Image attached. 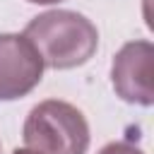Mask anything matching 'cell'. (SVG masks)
Masks as SVG:
<instances>
[{"label":"cell","instance_id":"8","mask_svg":"<svg viewBox=\"0 0 154 154\" xmlns=\"http://www.w3.org/2000/svg\"><path fill=\"white\" fill-rule=\"evenodd\" d=\"M0 154H2V152H0Z\"/></svg>","mask_w":154,"mask_h":154},{"label":"cell","instance_id":"3","mask_svg":"<svg viewBox=\"0 0 154 154\" xmlns=\"http://www.w3.org/2000/svg\"><path fill=\"white\" fill-rule=\"evenodd\" d=\"M154 46L152 41H128L111 63V84L125 103L149 108L154 103Z\"/></svg>","mask_w":154,"mask_h":154},{"label":"cell","instance_id":"4","mask_svg":"<svg viewBox=\"0 0 154 154\" xmlns=\"http://www.w3.org/2000/svg\"><path fill=\"white\" fill-rule=\"evenodd\" d=\"M43 79V60L22 34H0V101L26 96Z\"/></svg>","mask_w":154,"mask_h":154},{"label":"cell","instance_id":"1","mask_svg":"<svg viewBox=\"0 0 154 154\" xmlns=\"http://www.w3.org/2000/svg\"><path fill=\"white\" fill-rule=\"evenodd\" d=\"M22 36L34 46L43 67L53 70L79 67L99 48L94 22L75 10H48L38 14L24 26Z\"/></svg>","mask_w":154,"mask_h":154},{"label":"cell","instance_id":"5","mask_svg":"<svg viewBox=\"0 0 154 154\" xmlns=\"http://www.w3.org/2000/svg\"><path fill=\"white\" fill-rule=\"evenodd\" d=\"M99 154H144V152L132 142H108L106 147L99 149Z\"/></svg>","mask_w":154,"mask_h":154},{"label":"cell","instance_id":"7","mask_svg":"<svg viewBox=\"0 0 154 154\" xmlns=\"http://www.w3.org/2000/svg\"><path fill=\"white\" fill-rule=\"evenodd\" d=\"M12 154H38V152H34V149H29V147H22V149L17 147V149H14Z\"/></svg>","mask_w":154,"mask_h":154},{"label":"cell","instance_id":"2","mask_svg":"<svg viewBox=\"0 0 154 154\" xmlns=\"http://www.w3.org/2000/svg\"><path fill=\"white\" fill-rule=\"evenodd\" d=\"M22 137L38 154H87L91 140L84 113L60 99L36 103L24 120Z\"/></svg>","mask_w":154,"mask_h":154},{"label":"cell","instance_id":"6","mask_svg":"<svg viewBox=\"0 0 154 154\" xmlns=\"http://www.w3.org/2000/svg\"><path fill=\"white\" fill-rule=\"evenodd\" d=\"M26 2H34V5H58L63 0H26Z\"/></svg>","mask_w":154,"mask_h":154}]
</instances>
